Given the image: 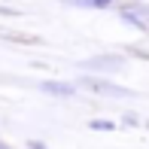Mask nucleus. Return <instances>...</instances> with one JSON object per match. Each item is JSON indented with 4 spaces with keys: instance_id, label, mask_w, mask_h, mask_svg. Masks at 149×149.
Here are the masks:
<instances>
[{
    "instance_id": "obj_1",
    "label": "nucleus",
    "mask_w": 149,
    "mask_h": 149,
    "mask_svg": "<svg viewBox=\"0 0 149 149\" xmlns=\"http://www.w3.org/2000/svg\"><path fill=\"white\" fill-rule=\"evenodd\" d=\"M3 37H6V40H12V43H31V46H33V43H40L37 37H28V33H3Z\"/></svg>"
}]
</instances>
